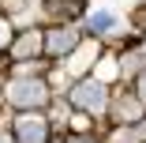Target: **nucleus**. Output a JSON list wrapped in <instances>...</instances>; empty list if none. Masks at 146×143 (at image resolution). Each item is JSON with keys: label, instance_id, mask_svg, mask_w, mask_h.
I'll return each mask as SVG.
<instances>
[{"label": "nucleus", "instance_id": "8", "mask_svg": "<svg viewBox=\"0 0 146 143\" xmlns=\"http://www.w3.org/2000/svg\"><path fill=\"white\" fill-rule=\"evenodd\" d=\"M4 42H8V26L0 23V45H4Z\"/></svg>", "mask_w": 146, "mask_h": 143}, {"label": "nucleus", "instance_id": "10", "mask_svg": "<svg viewBox=\"0 0 146 143\" xmlns=\"http://www.w3.org/2000/svg\"><path fill=\"white\" fill-rule=\"evenodd\" d=\"M0 143H11V139H8V136H4V132H0Z\"/></svg>", "mask_w": 146, "mask_h": 143}, {"label": "nucleus", "instance_id": "6", "mask_svg": "<svg viewBox=\"0 0 146 143\" xmlns=\"http://www.w3.org/2000/svg\"><path fill=\"white\" fill-rule=\"evenodd\" d=\"M90 60H94V45H86V49H79V53L71 56V68L79 72V68H86V64H90Z\"/></svg>", "mask_w": 146, "mask_h": 143}, {"label": "nucleus", "instance_id": "4", "mask_svg": "<svg viewBox=\"0 0 146 143\" xmlns=\"http://www.w3.org/2000/svg\"><path fill=\"white\" fill-rule=\"evenodd\" d=\"M90 30H98V34H116V30H124V23H120L116 11L98 8V11H90Z\"/></svg>", "mask_w": 146, "mask_h": 143}, {"label": "nucleus", "instance_id": "3", "mask_svg": "<svg viewBox=\"0 0 146 143\" xmlns=\"http://www.w3.org/2000/svg\"><path fill=\"white\" fill-rule=\"evenodd\" d=\"M19 139L23 143H45V121L38 117V113L19 117Z\"/></svg>", "mask_w": 146, "mask_h": 143}, {"label": "nucleus", "instance_id": "1", "mask_svg": "<svg viewBox=\"0 0 146 143\" xmlns=\"http://www.w3.org/2000/svg\"><path fill=\"white\" fill-rule=\"evenodd\" d=\"M71 98H75V105L98 113V109H105V83H101V79H82Z\"/></svg>", "mask_w": 146, "mask_h": 143}, {"label": "nucleus", "instance_id": "2", "mask_svg": "<svg viewBox=\"0 0 146 143\" xmlns=\"http://www.w3.org/2000/svg\"><path fill=\"white\" fill-rule=\"evenodd\" d=\"M8 98H11L15 105H41V102L49 98V91L41 87V83H34V79H19V83H11Z\"/></svg>", "mask_w": 146, "mask_h": 143}, {"label": "nucleus", "instance_id": "7", "mask_svg": "<svg viewBox=\"0 0 146 143\" xmlns=\"http://www.w3.org/2000/svg\"><path fill=\"white\" fill-rule=\"evenodd\" d=\"M15 53H19V56H30V53H38V38H34V34H26V38L15 45Z\"/></svg>", "mask_w": 146, "mask_h": 143}, {"label": "nucleus", "instance_id": "5", "mask_svg": "<svg viewBox=\"0 0 146 143\" xmlns=\"http://www.w3.org/2000/svg\"><path fill=\"white\" fill-rule=\"evenodd\" d=\"M75 45H79L75 30H52V34H49V49H52V53H68V49H75Z\"/></svg>", "mask_w": 146, "mask_h": 143}, {"label": "nucleus", "instance_id": "11", "mask_svg": "<svg viewBox=\"0 0 146 143\" xmlns=\"http://www.w3.org/2000/svg\"><path fill=\"white\" fill-rule=\"evenodd\" d=\"M75 143H82V139H75Z\"/></svg>", "mask_w": 146, "mask_h": 143}, {"label": "nucleus", "instance_id": "9", "mask_svg": "<svg viewBox=\"0 0 146 143\" xmlns=\"http://www.w3.org/2000/svg\"><path fill=\"white\" fill-rule=\"evenodd\" d=\"M139 91H142V98H146V75H142V83H139Z\"/></svg>", "mask_w": 146, "mask_h": 143}]
</instances>
